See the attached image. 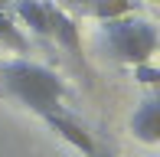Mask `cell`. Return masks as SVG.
I'll return each mask as SVG.
<instances>
[{"mask_svg": "<svg viewBox=\"0 0 160 157\" xmlns=\"http://www.w3.org/2000/svg\"><path fill=\"white\" fill-rule=\"evenodd\" d=\"M101 46L114 62H124V66L147 62V59H154V53L160 46V30L154 20L137 17L131 10V13H121V17L101 20Z\"/></svg>", "mask_w": 160, "mask_h": 157, "instance_id": "2", "label": "cell"}, {"mask_svg": "<svg viewBox=\"0 0 160 157\" xmlns=\"http://www.w3.org/2000/svg\"><path fill=\"white\" fill-rule=\"evenodd\" d=\"M42 121H46L49 128H52L56 134H59L62 141H69L72 147H75V151H82L85 157H88L92 151H95V138H92L88 131H85L82 124H78V121H72V118H65L62 111H46V115H39Z\"/></svg>", "mask_w": 160, "mask_h": 157, "instance_id": "5", "label": "cell"}, {"mask_svg": "<svg viewBox=\"0 0 160 157\" xmlns=\"http://www.w3.org/2000/svg\"><path fill=\"white\" fill-rule=\"evenodd\" d=\"M62 10H75V13H85L88 10V0H56Z\"/></svg>", "mask_w": 160, "mask_h": 157, "instance_id": "10", "label": "cell"}, {"mask_svg": "<svg viewBox=\"0 0 160 157\" xmlns=\"http://www.w3.org/2000/svg\"><path fill=\"white\" fill-rule=\"evenodd\" d=\"M88 157H114V154H111V151H105V147H98V144H95V151H92Z\"/></svg>", "mask_w": 160, "mask_h": 157, "instance_id": "11", "label": "cell"}, {"mask_svg": "<svg viewBox=\"0 0 160 157\" xmlns=\"http://www.w3.org/2000/svg\"><path fill=\"white\" fill-rule=\"evenodd\" d=\"M0 46L13 49V53H26V49H30V39L13 23V17H7V10H0Z\"/></svg>", "mask_w": 160, "mask_h": 157, "instance_id": "7", "label": "cell"}, {"mask_svg": "<svg viewBox=\"0 0 160 157\" xmlns=\"http://www.w3.org/2000/svg\"><path fill=\"white\" fill-rule=\"evenodd\" d=\"M0 82H3L7 95H13L20 105H26L36 115L59 111L65 92H69L56 69L42 66V62H30V59L3 62V66H0Z\"/></svg>", "mask_w": 160, "mask_h": 157, "instance_id": "1", "label": "cell"}, {"mask_svg": "<svg viewBox=\"0 0 160 157\" xmlns=\"http://www.w3.org/2000/svg\"><path fill=\"white\" fill-rule=\"evenodd\" d=\"M7 7H10V0H0V10H7Z\"/></svg>", "mask_w": 160, "mask_h": 157, "instance_id": "12", "label": "cell"}, {"mask_svg": "<svg viewBox=\"0 0 160 157\" xmlns=\"http://www.w3.org/2000/svg\"><path fill=\"white\" fill-rule=\"evenodd\" d=\"M131 134H134L141 144H160V95L150 92V95L141 98V105L131 115Z\"/></svg>", "mask_w": 160, "mask_h": 157, "instance_id": "4", "label": "cell"}, {"mask_svg": "<svg viewBox=\"0 0 160 157\" xmlns=\"http://www.w3.org/2000/svg\"><path fill=\"white\" fill-rule=\"evenodd\" d=\"M46 39H52L56 46H62L65 53H78L82 39H78V23L69 17V10H62L56 0H46Z\"/></svg>", "mask_w": 160, "mask_h": 157, "instance_id": "3", "label": "cell"}, {"mask_svg": "<svg viewBox=\"0 0 160 157\" xmlns=\"http://www.w3.org/2000/svg\"><path fill=\"white\" fill-rule=\"evenodd\" d=\"M131 75H134L137 85H150V89H157V85H160V69L154 66V59L134 62V66H131Z\"/></svg>", "mask_w": 160, "mask_h": 157, "instance_id": "9", "label": "cell"}, {"mask_svg": "<svg viewBox=\"0 0 160 157\" xmlns=\"http://www.w3.org/2000/svg\"><path fill=\"white\" fill-rule=\"evenodd\" d=\"M13 17L23 26H30L33 36L46 39V0H10Z\"/></svg>", "mask_w": 160, "mask_h": 157, "instance_id": "6", "label": "cell"}, {"mask_svg": "<svg viewBox=\"0 0 160 157\" xmlns=\"http://www.w3.org/2000/svg\"><path fill=\"white\" fill-rule=\"evenodd\" d=\"M137 7V0H88V10L95 20H111V17H121V13H131Z\"/></svg>", "mask_w": 160, "mask_h": 157, "instance_id": "8", "label": "cell"}]
</instances>
